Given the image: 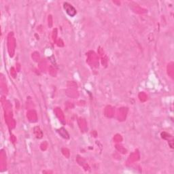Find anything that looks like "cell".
<instances>
[{
	"mask_svg": "<svg viewBox=\"0 0 174 174\" xmlns=\"http://www.w3.org/2000/svg\"><path fill=\"white\" fill-rule=\"evenodd\" d=\"M63 7L65 10L66 11L67 13L69 14L70 16H74V15L76 14V10H75L74 7H73L72 5H70L68 3H64Z\"/></svg>",
	"mask_w": 174,
	"mask_h": 174,
	"instance_id": "cell-1",
	"label": "cell"
}]
</instances>
